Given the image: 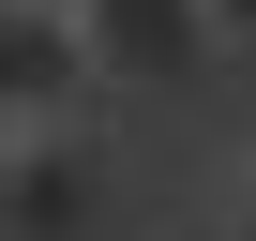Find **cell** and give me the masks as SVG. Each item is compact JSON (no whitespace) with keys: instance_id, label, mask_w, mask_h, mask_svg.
Listing matches in <instances>:
<instances>
[{"instance_id":"obj_1","label":"cell","mask_w":256,"mask_h":241,"mask_svg":"<svg viewBox=\"0 0 256 241\" xmlns=\"http://www.w3.org/2000/svg\"><path fill=\"white\" fill-rule=\"evenodd\" d=\"M90 211H106V120L90 106L16 120V241H76Z\"/></svg>"},{"instance_id":"obj_2","label":"cell","mask_w":256,"mask_h":241,"mask_svg":"<svg viewBox=\"0 0 256 241\" xmlns=\"http://www.w3.org/2000/svg\"><path fill=\"white\" fill-rule=\"evenodd\" d=\"M90 16V60L120 76V90H166V76H196L226 30H211V0H76Z\"/></svg>"},{"instance_id":"obj_3","label":"cell","mask_w":256,"mask_h":241,"mask_svg":"<svg viewBox=\"0 0 256 241\" xmlns=\"http://www.w3.org/2000/svg\"><path fill=\"white\" fill-rule=\"evenodd\" d=\"M106 60H90V16L76 0H0V90H16V120H46V106H76Z\"/></svg>"},{"instance_id":"obj_4","label":"cell","mask_w":256,"mask_h":241,"mask_svg":"<svg viewBox=\"0 0 256 241\" xmlns=\"http://www.w3.org/2000/svg\"><path fill=\"white\" fill-rule=\"evenodd\" d=\"M211 30H226V46H256V0H211Z\"/></svg>"}]
</instances>
